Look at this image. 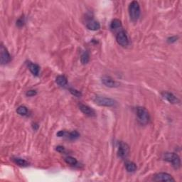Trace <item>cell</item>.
Instances as JSON below:
<instances>
[{
  "instance_id": "obj_13",
  "label": "cell",
  "mask_w": 182,
  "mask_h": 182,
  "mask_svg": "<svg viewBox=\"0 0 182 182\" xmlns=\"http://www.w3.org/2000/svg\"><path fill=\"white\" fill-rule=\"evenodd\" d=\"M56 82L58 86H62V87L66 86L68 83L67 78L64 75H58L56 79Z\"/></svg>"
},
{
  "instance_id": "obj_11",
  "label": "cell",
  "mask_w": 182,
  "mask_h": 182,
  "mask_svg": "<svg viewBox=\"0 0 182 182\" xmlns=\"http://www.w3.org/2000/svg\"><path fill=\"white\" fill-rule=\"evenodd\" d=\"M79 108L82 113H84L85 115H88V116L93 117L95 115V111H94V110H92V109L89 107V106L83 104H80Z\"/></svg>"
},
{
  "instance_id": "obj_19",
  "label": "cell",
  "mask_w": 182,
  "mask_h": 182,
  "mask_svg": "<svg viewBox=\"0 0 182 182\" xmlns=\"http://www.w3.org/2000/svg\"><path fill=\"white\" fill-rule=\"evenodd\" d=\"M16 113L19 115H22V116H25L28 114V109L25 107V106H19L17 109H16Z\"/></svg>"
},
{
  "instance_id": "obj_9",
  "label": "cell",
  "mask_w": 182,
  "mask_h": 182,
  "mask_svg": "<svg viewBox=\"0 0 182 182\" xmlns=\"http://www.w3.org/2000/svg\"><path fill=\"white\" fill-rule=\"evenodd\" d=\"M162 97H163L164 99H166L168 102L172 104H177V103H179V100L174 95V94L171 93L169 92H163L162 93Z\"/></svg>"
},
{
  "instance_id": "obj_1",
  "label": "cell",
  "mask_w": 182,
  "mask_h": 182,
  "mask_svg": "<svg viewBox=\"0 0 182 182\" xmlns=\"http://www.w3.org/2000/svg\"><path fill=\"white\" fill-rule=\"evenodd\" d=\"M129 14H130V19L133 21V22H136L139 19V16H140V7L137 1H133L130 3V6H129Z\"/></svg>"
},
{
  "instance_id": "obj_2",
  "label": "cell",
  "mask_w": 182,
  "mask_h": 182,
  "mask_svg": "<svg viewBox=\"0 0 182 182\" xmlns=\"http://www.w3.org/2000/svg\"><path fill=\"white\" fill-rule=\"evenodd\" d=\"M136 117L138 118V120L142 125H147L149 123L150 120V116L149 112L146 108L142 107H138L136 108Z\"/></svg>"
},
{
  "instance_id": "obj_26",
  "label": "cell",
  "mask_w": 182,
  "mask_h": 182,
  "mask_svg": "<svg viewBox=\"0 0 182 182\" xmlns=\"http://www.w3.org/2000/svg\"><path fill=\"white\" fill-rule=\"evenodd\" d=\"M56 149L57 151H58V152H60V153H63L65 151V148L62 146H58Z\"/></svg>"
},
{
  "instance_id": "obj_6",
  "label": "cell",
  "mask_w": 182,
  "mask_h": 182,
  "mask_svg": "<svg viewBox=\"0 0 182 182\" xmlns=\"http://www.w3.org/2000/svg\"><path fill=\"white\" fill-rule=\"evenodd\" d=\"M129 152H130V149H129L128 145L123 142H120L118 145V150L117 154L120 158L125 159L128 156Z\"/></svg>"
},
{
  "instance_id": "obj_17",
  "label": "cell",
  "mask_w": 182,
  "mask_h": 182,
  "mask_svg": "<svg viewBox=\"0 0 182 182\" xmlns=\"http://www.w3.org/2000/svg\"><path fill=\"white\" fill-rule=\"evenodd\" d=\"M13 161L15 164L20 166H27L29 165V162L22 158H14Z\"/></svg>"
},
{
  "instance_id": "obj_3",
  "label": "cell",
  "mask_w": 182,
  "mask_h": 182,
  "mask_svg": "<svg viewBox=\"0 0 182 182\" xmlns=\"http://www.w3.org/2000/svg\"><path fill=\"white\" fill-rule=\"evenodd\" d=\"M164 160L172 164L174 169H178L181 166V160L179 157L175 153H166L164 154Z\"/></svg>"
},
{
  "instance_id": "obj_10",
  "label": "cell",
  "mask_w": 182,
  "mask_h": 182,
  "mask_svg": "<svg viewBox=\"0 0 182 182\" xmlns=\"http://www.w3.org/2000/svg\"><path fill=\"white\" fill-rule=\"evenodd\" d=\"M102 83L105 86L109 88H115L118 86L117 82L115 80H113L111 77L109 76H104L102 78Z\"/></svg>"
},
{
  "instance_id": "obj_23",
  "label": "cell",
  "mask_w": 182,
  "mask_h": 182,
  "mask_svg": "<svg viewBox=\"0 0 182 182\" xmlns=\"http://www.w3.org/2000/svg\"><path fill=\"white\" fill-rule=\"evenodd\" d=\"M36 94H37V92H36V90H31L27 91L26 95V96H28V97H32V96H34V95H36Z\"/></svg>"
},
{
  "instance_id": "obj_16",
  "label": "cell",
  "mask_w": 182,
  "mask_h": 182,
  "mask_svg": "<svg viewBox=\"0 0 182 182\" xmlns=\"http://www.w3.org/2000/svg\"><path fill=\"white\" fill-rule=\"evenodd\" d=\"M29 68L30 71H31V73L34 75H38L39 73V66H38L36 63H30L29 66Z\"/></svg>"
},
{
  "instance_id": "obj_18",
  "label": "cell",
  "mask_w": 182,
  "mask_h": 182,
  "mask_svg": "<svg viewBox=\"0 0 182 182\" xmlns=\"http://www.w3.org/2000/svg\"><path fill=\"white\" fill-rule=\"evenodd\" d=\"M80 60L83 64H87L90 60V55H89L88 51H85L83 54H82L81 58H80Z\"/></svg>"
},
{
  "instance_id": "obj_24",
  "label": "cell",
  "mask_w": 182,
  "mask_h": 182,
  "mask_svg": "<svg viewBox=\"0 0 182 182\" xmlns=\"http://www.w3.org/2000/svg\"><path fill=\"white\" fill-rule=\"evenodd\" d=\"M178 39V37L177 36H171V37L168 38L167 41L169 43H174V42H176Z\"/></svg>"
},
{
  "instance_id": "obj_20",
  "label": "cell",
  "mask_w": 182,
  "mask_h": 182,
  "mask_svg": "<svg viewBox=\"0 0 182 182\" xmlns=\"http://www.w3.org/2000/svg\"><path fill=\"white\" fill-rule=\"evenodd\" d=\"M66 136H68V139L73 140V139H78L80 136V134L77 131H72L69 133H66Z\"/></svg>"
},
{
  "instance_id": "obj_7",
  "label": "cell",
  "mask_w": 182,
  "mask_h": 182,
  "mask_svg": "<svg viewBox=\"0 0 182 182\" xmlns=\"http://www.w3.org/2000/svg\"><path fill=\"white\" fill-rule=\"evenodd\" d=\"M116 40L118 44H120L122 46H127L129 44L128 37H127V34L125 31L122 30L116 36Z\"/></svg>"
},
{
  "instance_id": "obj_27",
  "label": "cell",
  "mask_w": 182,
  "mask_h": 182,
  "mask_svg": "<svg viewBox=\"0 0 182 182\" xmlns=\"http://www.w3.org/2000/svg\"><path fill=\"white\" fill-rule=\"evenodd\" d=\"M66 133L65 131H63V130H61V131H59L57 133V136H64L66 135Z\"/></svg>"
},
{
  "instance_id": "obj_25",
  "label": "cell",
  "mask_w": 182,
  "mask_h": 182,
  "mask_svg": "<svg viewBox=\"0 0 182 182\" xmlns=\"http://www.w3.org/2000/svg\"><path fill=\"white\" fill-rule=\"evenodd\" d=\"M24 19H23V18H20V19H19V20L17 21V22H16V25L18 26L19 27H22L23 25H24Z\"/></svg>"
},
{
  "instance_id": "obj_15",
  "label": "cell",
  "mask_w": 182,
  "mask_h": 182,
  "mask_svg": "<svg viewBox=\"0 0 182 182\" xmlns=\"http://www.w3.org/2000/svg\"><path fill=\"white\" fill-rule=\"evenodd\" d=\"M125 167L128 172H134L136 169V165L132 162H127L125 163Z\"/></svg>"
},
{
  "instance_id": "obj_22",
  "label": "cell",
  "mask_w": 182,
  "mask_h": 182,
  "mask_svg": "<svg viewBox=\"0 0 182 182\" xmlns=\"http://www.w3.org/2000/svg\"><path fill=\"white\" fill-rule=\"evenodd\" d=\"M69 90H70V92H71V93L73 95H74V96L78 97V98L82 96L81 92H80L79 90H75V89H73V88H70Z\"/></svg>"
},
{
  "instance_id": "obj_14",
  "label": "cell",
  "mask_w": 182,
  "mask_h": 182,
  "mask_svg": "<svg viewBox=\"0 0 182 182\" xmlns=\"http://www.w3.org/2000/svg\"><path fill=\"white\" fill-rule=\"evenodd\" d=\"M120 28H122V23H121V21L117 19L113 20V22H111V24H110V29H111L113 31H116L118 29Z\"/></svg>"
},
{
  "instance_id": "obj_8",
  "label": "cell",
  "mask_w": 182,
  "mask_h": 182,
  "mask_svg": "<svg viewBox=\"0 0 182 182\" xmlns=\"http://www.w3.org/2000/svg\"><path fill=\"white\" fill-rule=\"evenodd\" d=\"M154 181H175V179L173 178L170 174L167 173H159L154 175Z\"/></svg>"
},
{
  "instance_id": "obj_21",
  "label": "cell",
  "mask_w": 182,
  "mask_h": 182,
  "mask_svg": "<svg viewBox=\"0 0 182 182\" xmlns=\"http://www.w3.org/2000/svg\"><path fill=\"white\" fill-rule=\"evenodd\" d=\"M65 162L68 164L71 165V166H75L77 164L78 162L77 159L73 157H67L65 158Z\"/></svg>"
},
{
  "instance_id": "obj_4",
  "label": "cell",
  "mask_w": 182,
  "mask_h": 182,
  "mask_svg": "<svg viewBox=\"0 0 182 182\" xmlns=\"http://www.w3.org/2000/svg\"><path fill=\"white\" fill-rule=\"evenodd\" d=\"M93 101L97 105L101 106H105V107H112L115 105V101L108 98H105L102 96H96L93 99Z\"/></svg>"
},
{
  "instance_id": "obj_12",
  "label": "cell",
  "mask_w": 182,
  "mask_h": 182,
  "mask_svg": "<svg viewBox=\"0 0 182 182\" xmlns=\"http://www.w3.org/2000/svg\"><path fill=\"white\" fill-rule=\"evenodd\" d=\"M86 26L89 30L91 31H97V30L100 29L101 28V25H100L99 22H96L95 20H91L88 22L86 24Z\"/></svg>"
},
{
  "instance_id": "obj_5",
  "label": "cell",
  "mask_w": 182,
  "mask_h": 182,
  "mask_svg": "<svg viewBox=\"0 0 182 182\" xmlns=\"http://www.w3.org/2000/svg\"><path fill=\"white\" fill-rule=\"evenodd\" d=\"M11 60V56L6 47L3 44L0 46V61L2 65L9 63Z\"/></svg>"
}]
</instances>
